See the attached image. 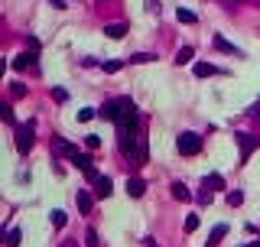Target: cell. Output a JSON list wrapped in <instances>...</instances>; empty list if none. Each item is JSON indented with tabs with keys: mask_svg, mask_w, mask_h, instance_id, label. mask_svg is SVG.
<instances>
[{
	"mask_svg": "<svg viewBox=\"0 0 260 247\" xmlns=\"http://www.w3.org/2000/svg\"><path fill=\"white\" fill-rule=\"evenodd\" d=\"M137 124H140V117H137V107H127V111L120 114L117 120H114V127H117V143H120V153H124L130 163H134V156H137V143H140Z\"/></svg>",
	"mask_w": 260,
	"mask_h": 247,
	"instance_id": "obj_1",
	"label": "cell"
},
{
	"mask_svg": "<svg viewBox=\"0 0 260 247\" xmlns=\"http://www.w3.org/2000/svg\"><path fill=\"white\" fill-rule=\"evenodd\" d=\"M13 134H17V150L26 156L33 150V143H36V127H33V124H17Z\"/></svg>",
	"mask_w": 260,
	"mask_h": 247,
	"instance_id": "obj_2",
	"label": "cell"
},
{
	"mask_svg": "<svg viewBox=\"0 0 260 247\" xmlns=\"http://www.w3.org/2000/svg\"><path fill=\"white\" fill-rule=\"evenodd\" d=\"M127 107H134V101H130V98H111V101H107V104L98 111V117H104V120H117L120 114L127 111Z\"/></svg>",
	"mask_w": 260,
	"mask_h": 247,
	"instance_id": "obj_3",
	"label": "cell"
},
{
	"mask_svg": "<svg viewBox=\"0 0 260 247\" xmlns=\"http://www.w3.org/2000/svg\"><path fill=\"white\" fill-rule=\"evenodd\" d=\"M176 147H179L182 156H195V153H202V137L192 134V130H186V134H179Z\"/></svg>",
	"mask_w": 260,
	"mask_h": 247,
	"instance_id": "obj_4",
	"label": "cell"
},
{
	"mask_svg": "<svg viewBox=\"0 0 260 247\" xmlns=\"http://www.w3.org/2000/svg\"><path fill=\"white\" fill-rule=\"evenodd\" d=\"M234 140H237V147H241V163H247L250 153L260 147V137H254V134H234Z\"/></svg>",
	"mask_w": 260,
	"mask_h": 247,
	"instance_id": "obj_5",
	"label": "cell"
},
{
	"mask_svg": "<svg viewBox=\"0 0 260 247\" xmlns=\"http://www.w3.org/2000/svg\"><path fill=\"white\" fill-rule=\"evenodd\" d=\"M13 72H23V68H36V52H23V56H17L10 62Z\"/></svg>",
	"mask_w": 260,
	"mask_h": 247,
	"instance_id": "obj_6",
	"label": "cell"
},
{
	"mask_svg": "<svg viewBox=\"0 0 260 247\" xmlns=\"http://www.w3.org/2000/svg\"><path fill=\"white\" fill-rule=\"evenodd\" d=\"M75 205H78V211H81V215H88V211H91V205H94V198H91V192H85V189H78V195H75Z\"/></svg>",
	"mask_w": 260,
	"mask_h": 247,
	"instance_id": "obj_7",
	"label": "cell"
},
{
	"mask_svg": "<svg viewBox=\"0 0 260 247\" xmlns=\"http://www.w3.org/2000/svg\"><path fill=\"white\" fill-rule=\"evenodd\" d=\"M124 189H127V195H130V198H140L143 192H147V182H143V179H137V176H134V179H127V185H124Z\"/></svg>",
	"mask_w": 260,
	"mask_h": 247,
	"instance_id": "obj_8",
	"label": "cell"
},
{
	"mask_svg": "<svg viewBox=\"0 0 260 247\" xmlns=\"http://www.w3.org/2000/svg\"><path fill=\"white\" fill-rule=\"evenodd\" d=\"M211 43H215V49H221V52H228V56H241V49H234V43H228L224 36H211Z\"/></svg>",
	"mask_w": 260,
	"mask_h": 247,
	"instance_id": "obj_9",
	"label": "cell"
},
{
	"mask_svg": "<svg viewBox=\"0 0 260 247\" xmlns=\"http://www.w3.org/2000/svg\"><path fill=\"white\" fill-rule=\"evenodd\" d=\"M111 192H114V185H111V179H107V176H101V179L94 182V195H98V198H107Z\"/></svg>",
	"mask_w": 260,
	"mask_h": 247,
	"instance_id": "obj_10",
	"label": "cell"
},
{
	"mask_svg": "<svg viewBox=\"0 0 260 247\" xmlns=\"http://www.w3.org/2000/svg\"><path fill=\"white\" fill-rule=\"evenodd\" d=\"M224 234H228V224H215L211 234H208V247H218V244L224 241Z\"/></svg>",
	"mask_w": 260,
	"mask_h": 247,
	"instance_id": "obj_11",
	"label": "cell"
},
{
	"mask_svg": "<svg viewBox=\"0 0 260 247\" xmlns=\"http://www.w3.org/2000/svg\"><path fill=\"white\" fill-rule=\"evenodd\" d=\"M124 33H127L124 23H107L104 26V36H111V39H124Z\"/></svg>",
	"mask_w": 260,
	"mask_h": 247,
	"instance_id": "obj_12",
	"label": "cell"
},
{
	"mask_svg": "<svg viewBox=\"0 0 260 247\" xmlns=\"http://www.w3.org/2000/svg\"><path fill=\"white\" fill-rule=\"evenodd\" d=\"M173 198H179V202H189V198H192L189 185H186V182H173Z\"/></svg>",
	"mask_w": 260,
	"mask_h": 247,
	"instance_id": "obj_13",
	"label": "cell"
},
{
	"mask_svg": "<svg viewBox=\"0 0 260 247\" xmlns=\"http://www.w3.org/2000/svg\"><path fill=\"white\" fill-rule=\"evenodd\" d=\"M215 72H218V68L211 65V62H195V75H198V78H211Z\"/></svg>",
	"mask_w": 260,
	"mask_h": 247,
	"instance_id": "obj_14",
	"label": "cell"
},
{
	"mask_svg": "<svg viewBox=\"0 0 260 247\" xmlns=\"http://www.w3.org/2000/svg\"><path fill=\"white\" fill-rule=\"evenodd\" d=\"M192 56H195L192 46H182V49L176 52V62H179V65H186V62H192Z\"/></svg>",
	"mask_w": 260,
	"mask_h": 247,
	"instance_id": "obj_15",
	"label": "cell"
},
{
	"mask_svg": "<svg viewBox=\"0 0 260 247\" xmlns=\"http://www.w3.org/2000/svg\"><path fill=\"white\" fill-rule=\"evenodd\" d=\"M205 189H211V192H215V189H224V179H221V176H218V173L205 176Z\"/></svg>",
	"mask_w": 260,
	"mask_h": 247,
	"instance_id": "obj_16",
	"label": "cell"
},
{
	"mask_svg": "<svg viewBox=\"0 0 260 247\" xmlns=\"http://www.w3.org/2000/svg\"><path fill=\"white\" fill-rule=\"evenodd\" d=\"M153 59H156V56H150V52H134L127 62H130V65H147V62H153Z\"/></svg>",
	"mask_w": 260,
	"mask_h": 247,
	"instance_id": "obj_17",
	"label": "cell"
},
{
	"mask_svg": "<svg viewBox=\"0 0 260 247\" xmlns=\"http://www.w3.org/2000/svg\"><path fill=\"white\" fill-rule=\"evenodd\" d=\"M49 221H52V228H65V221H68V218H65V211H52V215H49Z\"/></svg>",
	"mask_w": 260,
	"mask_h": 247,
	"instance_id": "obj_18",
	"label": "cell"
},
{
	"mask_svg": "<svg viewBox=\"0 0 260 247\" xmlns=\"http://www.w3.org/2000/svg\"><path fill=\"white\" fill-rule=\"evenodd\" d=\"M85 247H101L98 231H94V228H88V231H85Z\"/></svg>",
	"mask_w": 260,
	"mask_h": 247,
	"instance_id": "obj_19",
	"label": "cell"
},
{
	"mask_svg": "<svg viewBox=\"0 0 260 247\" xmlns=\"http://www.w3.org/2000/svg\"><path fill=\"white\" fill-rule=\"evenodd\" d=\"M176 17H179V23H195V13H192V10H182V7H179V13H176Z\"/></svg>",
	"mask_w": 260,
	"mask_h": 247,
	"instance_id": "obj_20",
	"label": "cell"
},
{
	"mask_svg": "<svg viewBox=\"0 0 260 247\" xmlns=\"http://www.w3.org/2000/svg\"><path fill=\"white\" fill-rule=\"evenodd\" d=\"M85 147H88V150H98V147H101V137H98V134H88V137H85Z\"/></svg>",
	"mask_w": 260,
	"mask_h": 247,
	"instance_id": "obj_21",
	"label": "cell"
},
{
	"mask_svg": "<svg viewBox=\"0 0 260 247\" xmlns=\"http://www.w3.org/2000/svg\"><path fill=\"white\" fill-rule=\"evenodd\" d=\"M0 114H4V120H7V124H13V127H17V117H13V107H10V104L0 107Z\"/></svg>",
	"mask_w": 260,
	"mask_h": 247,
	"instance_id": "obj_22",
	"label": "cell"
},
{
	"mask_svg": "<svg viewBox=\"0 0 260 247\" xmlns=\"http://www.w3.org/2000/svg\"><path fill=\"white\" fill-rule=\"evenodd\" d=\"M20 241H23L20 231H10V234H7V247H20Z\"/></svg>",
	"mask_w": 260,
	"mask_h": 247,
	"instance_id": "obj_23",
	"label": "cell"
},
{
	"mask_svg": "<svg viewBox=\"0 0 260 247\" xmlns=\"http://www.w3.org/2000/svg\"><path fill=\"white\" fill-rule=\"evenodd\" d=\"M120 65H124V62H117V59H114V62H104L101 68H104L107 75H114V72H120Z\"/></svg>",
	"mask_w": 260,
	"mask_h": 247,
	"instance_id": "obj_24",
	"label": "cell"
},
{
	"mask_svg": "<svg viewBox=\"0 0 260 247\" xmlns=\"http://www.w3.org/2000/svg\"><path fill=\"white\" fill-rule=\"evenodd\" d=\"M241 202H244V195H241V192H228V205H231V208H237Z\"/></svg>",
	"mask_w": 260,
	"mask_h": 247,
	"instance_id": "obj_25",
	"label": "cell"
},
{
	"mask_svg": "<svg viewBox=\"0 0 260 247\" xmlns=\"http://www.w3.org/2000/svg\"><path fill=\"white\" fill-rule=\"evenodd\" d=\"M10 94H13V98H26V85H17V81H13V85H10Z\"/></svg>",
	"mask_w": 260,
	"mask_h": 247,
	"instance_id": "obj_26",
	"label": "cell"
},
{
	"mask_svg": "<svg viewBox=\"0 0 260 247\" xmlns=\"http://www.w3.org/2000/svg\"><path fill=\"white\" fill-rule=\"evenodd\" d=\"M91 117H98V111H94V107H85V111H78V120H81V124L91 120Z\"/></svg>",
	"mask_w": 260,
	"mask_h": 247,
	"instance_id": "obj_27",
	"label": "cell"
},
{
	"mask_svg": "<svg viewBox=\"0 0 260 247\" xmlns=\"http://www.w3.org/2000/svg\"><path fill=\"white\" fill-rule=\"evenodd\" d=\"M211 198H215V192H211V189L198 192V202H202V205H211Z\"/></svg>",
	"mask_w": 260,
	"mask_h": 247,
	"instance_id": "obj_28",
	"label": "cell"
},
{
	"mask_svg": "<svg viewBox=\"0 0 260 247\" xmlns=\"http://www.w3.org/2000/svg\"><path fill=\"white\" fill-rule=\"evenodd\" d=\"M195 228H198V215H189V218H186V231H189V234H192Z\"/></svg>",
	"mask_w": 260,
	"mask_h": 247,
	"instance_id": "obj_29",
	"label": "cell"
},
{
	"mask_svg": "<svg viewBox=\"0 0 260 247\" xmlns=\"http://www.w3.org/2000/svg\"><path fill=\"white\" fill-rule=\"evenodd\" d=\"M59 247H81V244L75 241V237H65V241H59Z\"/></svg>",
	"mask_w": 260,
	"mask_h": 247,
	"instance_id": "obj_30",
	"label": "cell"
},
{
	"mask_svg": "<svg viewBox=\"0 0 260 247\" xmlns=\"http://www.w3.org/2000/svg\"><path fill=\"white\" fill-rule=\"evenodd\" d=\"M49 7H56V10H65V0H49Z\"/></svg>",
	"mask_w": 260,
	"mask_h": 247,
	"instance_id": "obj_31",
	"label": "cell"
},
{
	"mask_svg": "<svg viewBox=\"0 0 260 247\" xmlns=\"http://www.w3.org/2000/svg\"><path fill=\"white\" fill-rule=\"evenodd\" d=\"M250 114H254V117H260V101H257L254 107H250Z\"/></svg>",
	"mask_w": 260,
	"mask_h": 247,
	"instance_id": "obj_32",
	"label": "cell"
},
{
	"mask_svg": "<svg viewBox=\"0 0 260 247\" xmlns=\"http://www.w3.org/2000/svg\"><path fill=\"white\" fill-rule=\"evenodd\" d=\"M147 247H160V244H156V241H147Z\"/></svg>",
	"mask_w": 260,
	"mask_h": 247,
	"instance_id": "obj_33",
	"label": "cell"
},
{
	"mask_svg": "<svg viewBox=\"0 0 260 247\" xmlns=\"http://www.w3.org/2000/svg\"><path fill=\"white\" fill-rule=\"evenodd\" d=\"M244 247H260V241H254V244H244Z\"/></svg>",
	"mask_w": 260,
	"mask_h": 247,
	"instance_id": "obj_34",
	"label": "cell"
},
{
	"mask_svg": "<svg viewBox=\"0 0 260 247\" xmlns=\"http://www.w3.org/2000/svg\"><path fill=\"white\" fill-rule=\"evenodd\" d=\"M224 4H234V0H224Z\"/></svg>",
	"mask_w": 260,
	"mask_h": 247,
	"instance_id": "obj_35",
	"label": "cell"
}]
</instances>
